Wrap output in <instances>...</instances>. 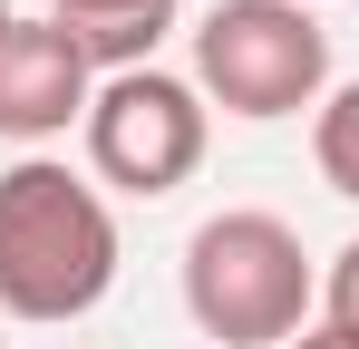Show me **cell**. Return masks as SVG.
<instances>
[{
    "mask_svg": "<svg viewBox=\"0 0 359 349\" xmlns=\"http://www.w3.org/2000/svg\"><path fill=\"white\" fill-rule=\"evenodd\" d=\"M49 20L88 49V68L126 78V68H146V49L175 29V0H59Z\"/></svg>",
    "mask_w": 359,
    "mask_h": 349,
    "instance_id": "cell-6",
    "label": "cell"
},
{
    "mask_svg": "<svg viewBox=\"0 0 359 349\" xmlns=\"http://www.w3.org/2000/svg\"><path fill=\"white\" fill-rule=\"evenodd\" d=\"M184 310L214 349H292L311 310V252L282 214H204L184 242Z\"/></svg>",
    "mask_w": 359,
    "mask_h": 349,
    "instance_id": "cell-2",
    "label": "cell"
},
{
    "mask_svg": "<svg viewBox=\"0 0 359 349\" xmlns=\"http://www.w3.org/2000/svg\"><path fill=\"white\" fill-rule=\"evenodd\" d=\"M194 88L224 116H301L330 88V29L301 0H214L194 29Z\"/></svg>",
    "mask_w": 359,
    "mask_h": 349,
    "instance_id": "cell-3",
    "label": "cell"
},
{
    "mask_svg": "<svg viewBox=\"0 0 359 349\" xmlns=\"http://www.w3.org/2000/svg\"><path fill=\"white\" fill-rule=\"evenodd\" d=\"M117 282V214L88 174L20 156L0 174V310L10 320H88Z\"/></svg>",
    "mask_w": 359,
    "mask_h": 349,
    "instance_id": "cell-1",
    "label": "cell"
},
{
    "mask_svg": "<svg viewBox=\"0 0 359 349\" xmlns=\"http://www.w3.org/2000/svg\"><path fill=\"white\" fill-rule=\"evenodd\" d=\"M301 10H311V0H301Z\"/></svg>",
    "mask_w": 359,
    "mask_h": 349,
    "instance_id": "cell-11",
    "label": "cell"
},
{
    "mask_svg": "<svg viewBox=\"0 0 359 349\" xmlns=\"http://www.w3.org/2000/svg\"><path fill=\"white\" fill-rule=\"evenodd\" d=\"M88 165H97V184H117L136 204L175 194L184 174L204 165V88H184L165 68L107 78L97 107H88Z\"/></svg>",
    "mask_w": 359,
    "mask_h": 349,
    "instance_id": "cell-4",
    "label": "cell"
},
{
    "mask_svg": "<svg viewBox=\"0 0 359 349\" xmlns=\"http://www.w3.org/2000/svg\"><path fill=\"white\" fill-rule=\"evenodd\" d=\"M320 301H330V330H359V242H340V252H330Z\"/></svg>",
    "mask_w": 359,
    "mask_h": 349,
    "instance_id": "cell-8",
    "label": "cell"
},
{
    "mask_svg": "<svg viewBox=\"0 0 359 349\" xmlns=\"http://www.w3.org/2000/svg\"><path fill=\"white\" fill-rule=\"evenodd\" d=\"M292 349H359V330H330V320H320V330H301Z\"/></svg>",
    "mask_w": 359,
    "mask_h": 349,
    "instance_id": "cell-9",
    "label": "cell"
},
{
    "mask_svg": "<svg viewBox=\"0 0 359 349\" xmlns=\"http://www.w3.org/2000/svg\"><path fill=\"white\" fill-rule=\"evenodd\" d=\"M97 107V68L68 39L59 20H10L0 29V136L20 146H49L68 126H88Z\"/></svg>",
    "mask_w": 359,
    "mask_h": 349,
    "instance_id": "cell-5",
    "label": "cell"
},
{
    "mask_svg": "<svg viewBox=\"0 0 359 349\" xmlns=\"http://www.w3.org/2000/svg\"><path fill=\"white\" fill-rule=\"evenodd\" d=\"M311 156H320V184L359 204V78L340 88V97H320V116H311Z\"/></svg>",
    "mask_w": 359,
    "mask_h": 349,
    "instance_id": "cell-7",
    "label": "cell"
},
{
    "mask_svg": "<svg viewBox=\"0 0 359 349\" xmlns=\"http://www.w3.org/2000/svg\"><path fill=\"white\" fill-rule=\"evenodd\" d=\"M0 29H10V0H0Z\"/></svg>",
    "mask_w": 359,
    "mask_h": 349,
    "instance_id": "cell-10",
    "label": "cell"
}]
</instances>
